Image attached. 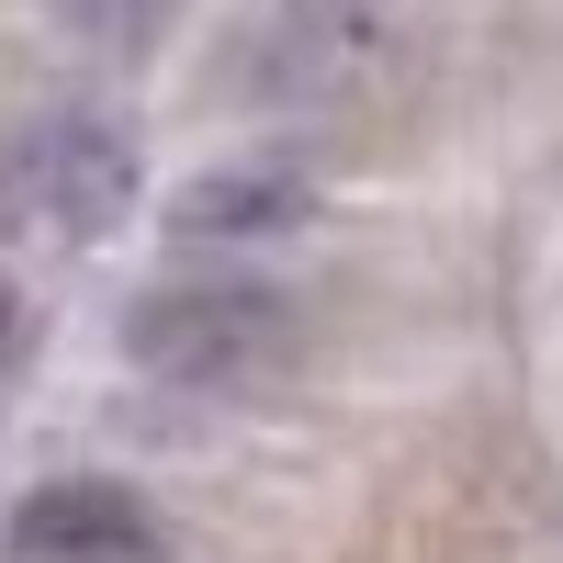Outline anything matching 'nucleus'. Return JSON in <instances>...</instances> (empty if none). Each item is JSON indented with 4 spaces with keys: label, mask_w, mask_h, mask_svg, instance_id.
<instances>
[{
    "label": "nucleus",
    "mask_w": 563,
    "mask_h": 563,
    "mask_svg": "<svg viewBox=\"0 0 563 563\" xmlns=\"http://www.w3.org/2000/svg\"><path fill=\"white\" fill-rule=\"evenodd\" d=\"M135 203V124L102 102H57L0 135V238L79 249Z\"/></svg>",
    "instance_id": "nucleus-1"
},
{
    "label": "nucleus",
    "mask_w": 563,
    "mask_h": 563,
    "mask_svg": "<svg viewBox=\"0 0 563 563\" xmlns=\"http://www.w3.org/2000/svg\"><path fill=\"white\" fill-rule=\"evenodd\" d=\"M282 339H294V305L271 282H249V271H169V282H147L124 305V361L147 384H180V395L271 372Z\"/></svg>",
    "instance_id": "nucleus-2"
},
{
    "label": "nucleus",
    "mask_w": 563,
    "mask_h": 563,
    "mask_svg": "<svg viewBox=\"0 0 563 563\" xmlns=\"http://www.w3.org/2000/svg\"><path fill=\"white\" fill-rule=\"evenodd\" d=\"M395 23H406V0H260L238 23V45H225L238 102H271V113L350 102L395 57Z\"/></svg>",
    "instance_id": "nucleus-3"
},
{
    "label": "nucleus",
    "mask_w": 563,
    "mask_h": 563,
    "mask_svg": "<svg viewBox=\"0 0 563 563\" xmlns=\"http://www.w3.org/2000/svg\"><path fill=\"white\" fill-rule=\"evenodd\" d=\"M316 203H327L316 158H294V147H225V158L169 180L158 238L169 249H294L316 225Z\"/></svg>",
    "instance_id": "nucleus-4"
},
{
    "label": "nucleus",
    "mask_w": 563,
    "mask_h": 563,
    "mask_svg": "<svg viewBox=\"0 0 563 563\" xmlns=\"http://www.w3.org/2000/svg\"><path fill=\"white\" fill-rule=\"evenodd\" d=\"M12 552L23 563H158V507L113 474H68L12 507Z\"/></svg>",
    "instance_id": "nucleus-5"
},
{
    "label": "nucleus",
    "mask_w": 563,
    "mask_h": 563,
    "mask_svg": "<svg viewBox=\"0 0 563 563\" xmlns=\"http://www.w3.org/2000/svg\"><path fill=\"white\" fill-rule=\"evenodd\" d=\"M158 12H169V0H57V23L90 45V57H124V45H147Z\"/></svg>",
    "instance_id": "nucleus-6"
}]
</instances>
